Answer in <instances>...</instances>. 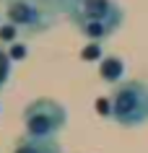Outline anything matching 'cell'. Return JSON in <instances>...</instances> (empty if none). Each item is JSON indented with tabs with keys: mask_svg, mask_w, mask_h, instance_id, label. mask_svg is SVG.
Returning a JSON list of instances; mask_svg holds the SVG:
<instances>
[{
	"mask_svg": "<svg viewBox=\"0 0 148 153\" xmlns=\"http://www.w3.org/2000/svg\"><path fill=\"white\" fill-rule=\"evenodd\" d=\"M104 44H99V42H86V47L81 49V60L83 62H101L104 60Z\"/></svg>",
	"mask_w": 148,
	"mask_h": 153,
	"instance_id": "obj_8",
	"label": "cell"
},
{
	"mask_svg": "<svg viewBox=\"0 0 148 153\" xmlns=\"http://www.w3.org/2000/svg\"><path fill=\"white\" fill-rule=\"evenodd\" d=\"M109 120L120 127H143L148 122V83L125 81L109 94Z\"/></svg>",
	"mask_w": 148,
	"mask_h": 153,
	"instance_id": "obj_1",
	"label": "cell"
},
{
	"mask_svg": "<svg viewBox=\"0 0 148 153\" xmlns=\"http://www.w3.org/2000/svg\"><path fill=\"white\" fill-rule=\"evenodd\" d=\"M26 137L36 140H57V135L68 125V109L55 99H34L24 109Z\"/></svg>",
	"mask_w": 148,
	"mask_h": 153,
	"instance_id": "obj_2",
	"label": "cell"
},
{
	"mask_svg": "<svg viewBox=\"0 0 148 153\" xmlns=\"http://www.w3.org/2000/svg\"><path fill=\"white\" fill-rule=\"evenodd\" d=\"M70 24L81 26V24H91V21H107L122 29L125 24V10L120 3L115 0H81V5L73 8L68 13Z\"/></svg>",
	"mask_w": 148,
	"mask_h": 153,
	"instance_id": "obj_4",
	"label": "cell"
},
{
	"mask_svg": "<svg viewBox=\"0 0 148 153\" xmlns=\"http://www.w3.org/2000/svg\"><path fill=\"white\" fill-rule=\"evenodd\" d=\"M78 5H81V0H65V3H62V13L68 16V13H70L73 8H78Z\"/></svg>",
	"mask_w": 148,
	"mask_h": 153,
	"instance_id": "obj_13",
	"label": "cell"
},
{
	"mask_svg": "<svg viewBox=\"0 0 148 153\" xmlns=\"http://www.w3.org/2000/svg\"><path fill=\"white\" fill-rule=\"evenodd\" d=\"M21 39H24V34L18 31L13 24H8V21H5V24L0 26V44H3L5 49H8L10 44H16V42H21Z\"/></svg>",
	"mask_w": 148,
	"mask_h": 153,
	"instance_id": "obj_10",
	"label": "cell"
},
{
	"mask_svg": "<svg viewBox=\"0 0 148 153\" xmlns=\"http://www.w3.org/2000/svg\"><path fill=\"white\" fill-rule=\"evenodd\" d=\"M10 153H62L57 140H36V137H21Z\"/></svg>",
	"mask_w": 148,
	"mask_h": 153,
	"instance_id": "obj_7",
	"label": "cell"
},
{
	"mask_svg": "<svg viewBox=\"0 0 148 153\" xmlns=\"http://www.w3.org/2000/svg\"><path fill=\"white\" fill-rule=\"evenodd\" d=\"M96 112L109 120V99H99V101H96Z\"/></svg>",
	"mask_w": 148,
	"mask_h": 153,
	"instance_id": "obj_12",
	"label": "cell"
},
{
	"mask_svg": "<svg viewBox=\"0 0 148 153\" xmlns=\"http://www.w3.org/2000/svg\"><path fill=\"white\" fill-rule=\"evenodd\" d=\"M44 3H47V5H52V8H57L60 13H62V3H65V0H44Z\"/></svg>",
	"mask_w": 148,
	"mask_h": 153,
	"instance_id": "obj_14",
	"label": "cell"
},
{
	"mask_svg": "<svg viewBox=\"0 0 148 153\" xmlns=\"http://www.w3.org/2000/svg\"><path fill=\"white\" fill-rule=\"evenodd\" d=\"M75 29L81 31V36L86 42H99V44H104L107 39H112L120 31V26L107 24V21H91V24H81V26H75Z\"/></svg>",
	"mask_w": 148,
	"mask_h": 153,
	"instance_id": "obj_6",
	"label": "cell"
},
{
	"mask_svg": "<svg viewBox=\"0 0 148 153\" xmlns=\"http://www.w3.org/2000/svg\"><path fill=\"white\" fill-rule=\"evenodd\" d=\"M8 55H10L13 62H21V60H26V55H29V44H26L24 39L16 42V44H10V47H8Z\"/></svg>",
	"mask_w": 148,
	"mask_h": 153,
	"instance_id": "obj_11",
	"label": "cell"
},
{
	"mask_svg": "<svg viewBox=\"0 0 148 153\" xmlns=\"http://www.w3.org/2000/svg\"><path fill=\"white\" fill-rule=\"evenodd\" d=\"M5 3H10V0H5Z\"/></svg>",
	"mask_w": 148,
	"mask_h": 153,
	"instance_id": "obj_16",
	"label": "cell"
},
{
	"mask_svg": "<svg viewBox=\"0 0 148 153\" xmlns=\"http://www.w3.org/2000/svg\"><path fill=\"white\" fill-rule=\"evenodd\" d=\"M10 73H13V60H10L8 49H5V47H0V91L8 86Z\"/></svg>",
	"mask_w": 148,
	"mask_h": 153,
	"instance_id": "obj_9",
	"label": "cell"
},
{
	"mask_svg": "<svg viewBox=\"0 0 148 153\" xmlns=\"http://www.w3.org/2000/svg\"><path fill=\"white\" fill-rule=\"evenodd\" d=\"M125 73H127V65H125L122 57H117V55H107L101 62H99V75H101V81L109 83L112 88L127 81Z\"/></svg>",
	"mask_w": 148,
	"mask_h": 153,
	"instance_id": "obj_5",
	"label": "cell"
},
{
	"mask_svg": "<svg viewBox=\"0 0 148 153\" xmlns=\"http://www.w3.org/2000/svg\"><path fill=\"white\" fill-rule=\"evenodd\" d=\"M5 24V13H0V26Z\"/></svg>",
	"mask_w": 148,
	"mask_h": 153,
	"instance_id": "obj_15",
	"label": "cell"
},
{
	"mask_svg": "<svg viewBox=\"0 0 148 153\" xmlns=\"http://www.w3.org/2000/svg\"><path fill=\"white\" fill-rule=\"evenodd\" d=\"M60 10L47 5L44 0H10L5 5V21L13 24L24 36L47 34L57 24Z\"/></svg>",
	"mask_w": 148,
	"mask_h": 153,
	"instance_id": "obj_3",
	"label": "cell"
}]
</instances>
